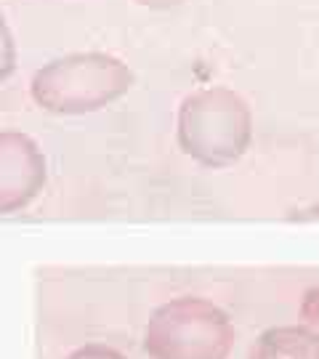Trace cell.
I'll return each mask as SVG.
<instances>
[{"mask_svg": "<svg viewBox=\"0 0 319 359\" xmlns=\"http://www.w3.org/2000/svg\"><path fill=\"white\" fill-rule=\"evenodd\" d=\"M46 187V157L27 134L0 131V216L27 208Z\"/></svg>", "mask_w": 319, "mask_h": 359, "instance_id": "cell-4", "label": "cell"}, {"mask_svg": "<svg viewBox=\"0 0 319 359\" xmlns=\"http://www.w3.org/2000/svg\"><path fill=\"white\" fill-rule=\"evenodd\" d=\"M67 359H128L125 354H120L115 349H109V346H101V343H88L83 349H78V351H72Z\"/></svg>", "mask_w": 319, "mask_h": 359, "instance_id": "cell-8", "label": "cell"}, {"mask_svg": "<svg viewBox=\"0 0 319 359\" xmlns=\"http://www.w3.org/2000/svg\"><path fill=\"white\" fill-rule=\"evenodd\" d=\"M144 3H154V0H144Z\"/></svg>", "mask_w": 319, "mask_h": 359, "instance_id": "cell-9", "label": "cell"}, {"mask_svg": "<svg viewBox=\"0 0 319 359\" xmlns=\"http://www.w3.org/2000/svg\"><path fill=\"white\" fill-rule=\"evenodd\" d=\"M301 317H303V325L309 327V330L319 338V288L311 293H306L303 306H301Z\"/></svg>", "mask_w": 319, "mask_h": 359, "instance_id": "cell-7", "label": "cell"}, {"mask_svg": "<svg viewBox=\"0 0 319 359\" xmlns=\"http://www.w3.org/2000/svg\"><path fill=\"white\" fill-rule=\"evenodd\" d=\"M179 138L186 154L205 165L237 160L250 138V118L239 99L224 91L200 93L184 104Z\"/></svg>", "mask_w": 319, "mask_h": 359, "instance_id": "cell-3", "label": "cell"}, {"mask_svg": "<svg viewBox=\"0 0 319 359\" xmlns=\"http://www.w3.org/2000/svg\"><path fill=\"white\" fill-rule=\"evenodd\" d=\"M17 69V43L6 24V17L0 11V80H6Z\"/></svg>", "mask_w": 319, "mask_h": 359, "instance_id": "cell-6", "label": "cell"}, {"mask_svg": "<svg viewBox=\"0 0 319 359\" xmlns=\"http://www.w3.org/2000/svg\"><path fill=\"white\" fill-rule=\"evenodd\" d=\"M250 359H319V338L306 325L271 327L255 341Z\"/></svg>", "mask_w": 319, "mask_h": 359, "instance_id": "cell-5", "label": "cell"}, {"mask_svg": "<svg viewBox=\"0 0 319 359\" xmlns=\"http://www.w3.org/2000/svg\"><path fill=\"white\" fill-rule=\"evenodd\" d=\"M235 327L205 298H176L152 314L144 349L152 359H226Z\"/></svg>", "mask_w": 319, "mask_h": 359, "instance_id": "cell-2", "label": "cell"}, {"mask_svg": "<svg viewBox=\"0 0 319 359\" xmlns=\"http://www.w3.org/2000/svg\"><path fill=\"white\" fill-rule=\"evenodd\" d=\"M131 72L107 53H69L48 62L33 77V99L56 115H85L120 99Z\"/></svg>", "mask_w": 319, "mask_h": 359, "instance_id": "cell-1", "label": "cell"}]
</instances>
